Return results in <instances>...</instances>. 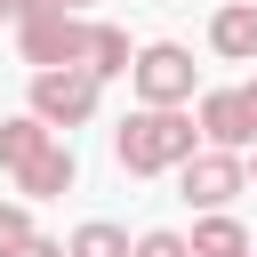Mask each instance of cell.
<instances>
[{
  "instance_id": "6da1fadb",
  "label": "cell",
  "mask_w": 257,
  "mask_h": 257,
  "mask_svg": "<svg viewBox=\"0 0 257 257\" xmlns=\"http://www.w3.org/2000/svg\"><path fill=\"white\" fill-rule=\"evenodd\" d=\"M112 153H120L128 177H169V169H185V161L201 153V120H193L185 104H137V112L112 128Z\"/></svg>"
},
{
  "instance_id": "7a4b0ae2",
  "label": "cell",
  "mask_w": 257,
  "mask_h": 257,
  "mask_svg": "<svg viewBox=\"0 0 257 257\" xmlns=\"http://www.w3.org/2000/svg\"><path fill=\"white\" fill-rule=\"evenodd\" d=\"M88 32L72 8H48V16H16V40H24V64L32 72H64V64H88Z\"/></svg>"
},
{
  "instance_id": "3957f363",
  "label": "cell",
  "mask_w": 257,
  "mask_h": 257,
  "mask_svg": "<svg viewBox=\"0 0 257 257\" xmlns=\"http://www.w3.org/2000/svg\"><path fill=\"white\" fill-rule=\"evenodd\" d=\"M96 72L88 64H64V72H32V120H48V128H80L88 112H96Z\"/></svg>"
},
{
  "instance_id": "277c9868",
  "label": "cell",
  "mask_w": 257,
  "mask_h": 257,
  "mask_svg": "<svg viewBox=\"0 0 257 257\" xmlns=\"http://www.w3.org/2000/svg\"><path fill=\"white\" fill-rule=\"evenodd\" d=\"M128 80H137V104H193V56H185L177 40H153V48H137Z\"/></svg>"
},
{
  "instance_id": "5b68a950",
  "label": "cell",
  "mask_w": 257,
  "mask_h": 257,
  "mask_svg": "<svg viewBox=\"0 0 257 257\" xmlns=\"http://www.w3.org/2000/svg\"><path fill=\"white\" fill-rule=\"evenodd\" d=\"M241 185H249V161H241V153H217V145H201V153L177 169V193H185L201 217H209V209H225Z\"/></svg>"
},
{
  "instance_id": "8992f818",
  "label": "cell",
  "mask_w": 257,
  "mask_h": 257,
  "mask_svg": "<svg viewBox=\"0 0 257 257\" xmlns=\"http://www.w3.org/2000/svg\"><path fill=\"white\" fill-rule=\"evenodd\" d=\"M201 137H209L217 153H249V145H257V128H249V104H241V88H209V96H201Z\"/></svg>"
},
{
  "instance_id": "52a82bcc",
  "label": "cell",
  "mask_w": 257,
  "mask_h": 257,
  "mask_svg": "<svg viewBox=\"0 0 257 257\" xmlns=\"http://www.w3.org/2000/svg\"><path fill=\"white\" fill-rule=\"evenodd\" d=\"M72 177H80V161H72V145L56 137V145H40V153L16 169V193H24V201H56V193H72Z\"/></svg>"
},
{
  "instance_id": "ba28073f",
  "label": "cell",
  "mask_w": 257,
  "mask_h": 257,
  "mask_svg": "<svg viewBox=\"0 0 257 257\" xmlns=\"http://www.w3.org/2000/svg\"><path fill=\"white\" fill-rule=\"evenodd\" d=\"M209 48L225 64H257V0H225L209 16Z\"/></svg>"
},
{
  "instance_id": "9c48e42d",
  "label": "cell",
  "mask_w": 257,
  "mask_h": 257,
  "mask_svg": "<svg viewBox=\"0 0 257 257\" xmlns=\"http://www.w3.org/2000/svg\"><path fill=\"white\" fill-rule=\"evenodd\" d=\"M193 257H249V225L225 217V209H209V217L193 225Z\"/></svg>"
},
{
  "instance_id": "30bf717a",
  "label": "cell",
  "mask_w": 257,
  "mask_h": 257,
  "mask_svg": "<svg viewBox=\"0 0 257 257\" xmlns=\"http://www.w3.org/2000/svg\"><path fill=\"white\" fill-rule=\"evenodd\" d=\"M40 145H56V128H48V120H32V112L0 120V169H8V177H16V169H24L32 153H40Z\"/></svg>"
},
{
  "instance_id": "8fae6325",
  "label": "cell",
  "mask_w": 257,
  "mask_h": 257,
  "mask_svg": "<svg viewBox=\"0 0 257 257\" xmlns=\"http://www.w3.org/2000/svg\"><path fill=\"white\" fill-rule=\"evenodd\" d=\"M137 241L112 225V217H88V225H72V241H64V257H128Z\"/></svg>"
},
{
  "instance_id": "7c38bea8",
  "label": "cell",
  "mask_w": 257,
  "mask_h": 257,
  "mask_svg": "<svg viewBox=\"0 0 257 257\" xmlns=\"http://www.w3.org/2000/svg\"><path fill=\"white\" fill-rule=\"evenodd\" d=\"M128 64H137L128 32H120V24H96V32H88V72H96V80H112V72H128Z\"/></svg>"
},
{
  "instance_id": "4fadbf2b",
  "label": "cell",
  "mask_w": 257,
  "mask_h": 257,
  "mask_svg": "<svg viewBox=\"0 0 257 257\" xmlns=\"http://www.w3.org/2000/svg\"><path fill=\"white\" fill-rule=\"evenodd\" d=\"M24 241H32V209L24 201H0V257H16Z\"/></svg>"
},
{
  "instance_id": "5bb4252c",
  "label": "cell",
  "mask_w": 257,
  "mask_h": 257,
  "mask_svg": "<svg viewBox=\"0 0 257 257\" xmlns=\"http://www.w3.org/2000/svg\"><path fill=\"white\" fill-rule=\"evenodd\" d=\"M128 257H193V241L185 233H169V225H153V233H137V249Z\"/></svg>"
},
{
  "instance_id": "9a60e30c",
  "label": "cell",
  "mask_w": 257,
  "mask_h": 257,
  "mask_svg": "<svg viewBox=\"0 0 257 257\" xmlns=\"http://www.w3.org/2000/svg\"><path fill=\"white\" fill-rule=\"evenodd\" d=\"M16 257H64V241H48V233H32V241H24Z\"/></svg>"
},
{
  "instance_id": "2e32d148",
  "label": "cell",
  "mask_w": 257,
  "mask_h": 257,
  "mask_svg": "<svg viewBox=\"0 0 257 257\" xmlns=\"http://www.w3.org/2000/svg\"><path fill=\"white\" fill-rule=\"evenodd\" d=\"M241 104H249V128H257V80H241Z\"/></svg>"
},
{
  "instance_id": "e0dca14e",
  "label": "cell",
  "mask_w": 257,
  "mask_h": 257,
  "mask_svg": "<svg viewBox=\"0 0 257 257\" xmlns=\"http://www.w3.org/2000/svg\"><path fill=\"white\" fill-rule=\"evenodd\" d=\"M0 24H16V8H8V0H0Z\"/></svg>"
},
{
  "instance_id": "ac0fdd59",
  "label": "cell",
  "mask_w": 257,
  "mask_h": 257,
  "mask_svg": "<svg viewBox=\"0 0 257 257\" xmlns=\"http://www.w3.org/2000/svg\"><path fill=\"white\" fill-rule=\"evenodd\" d=\"M56 8H72V16H80V8H88V0H56Z\"/></svg>"
},
{
  "instance_id": "d6986e66",
  "label": "cell",
  "mask_w": 257,
  "mask_h": 257,
  "mask_svg": "<svg viewBox=\"0 0 257 257\" xmlns=\"http://www.w3.org/2000/svg\"><path fill=\"white\" fill-rule=\"evenodd\" d=\"M249 177H257V169H249Z\"/></svg>"
}]
</instances>
